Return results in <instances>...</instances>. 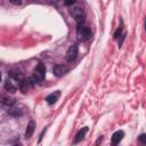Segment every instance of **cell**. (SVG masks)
I'll return each mask as SVG.
<instances>
[{
	"mask_svg": "<svg viewBox=\"0 0 146 146\" xmlns=\"http://www.w3.org/2000/svg\"><path fill=\"white\" fill-rule=\"evenodd\" d=\"M71 14H72V16L74 17L75 22H76L79 25H80V24H83L84 18H86V14H84V11H83V9H82L81 7H75V8H73V9L71 10Z\"/></svg>",
	"mask_w": 146,
	"mask_h": 146,
	"instance_id": "4",
	"label": "cell"
},
{
	"mask_svg": "<svg viewBox=\"0 0 146 146\" xmlns=\"http://www.w3.org/2000/svg\"><path fill=\"white\" fill-rule=\"evenodd\" d=\"M5 89H6V91H8V92H15L16 91V86H14L13 84V82H10V81H6L5 82Z\"/></svg>",
	"mask_w": 146,
	"mask_h": 146,
	"instance_id": "13",
	"label": "cell"
},
{
	"mask_svg": "<svg viewBox=\"0 0 146 146\" xmlns=\"http://www.w3.org/2000/svg\"><path fill=\"white\" fill-rule=\"evenodd\" d=\"M44 75H46V67H44L43 63H39L35 66L34 71H33V74H32L31 80H32L33 83H38V82L43 81Z\"/></svg>",
	"mask_w": 146,
	"mask_h": 146,
	"instance_id": "1",
	"label": "cell"
},
{
	"mask_svg": "<svg viewBox=\"0 0 146 146\" xmlns=\"http://www.w3.org/2000/svg\"><path fill=\"white\" fill-rule=\"evenodd\" d=\"M87 131H88V127H84V128H82V129H80L78 132H76V135H75V138H74V144H78L79 141H81L83 138H84V136H86V133H87Z\"/></svg>",
	"mask_w": 146,
	"mask_h": 146,
	"instance_id": "10",
	"label": "cell"
},
{
	"mask_svg": "<svg viewBox=\"0 0 146 146\" xmlns=\"http://www.w3.org/2000/svg\"><path fill=\"white\" fill-rule=\"evenodd\" d=\"M7 113H8L9 115H11V116H21V115L23 114L22 111H21L19 108H17V107H13V106L8 107Z\"/></svg>",
	"mask_w": 146,
	"mask_h": 146,
	"instance_id": "11",
	"label": "cell"
},
{
	"mask_svg": "<svg viewBox=\"0 0 146 146\" xmlns=\"http://www.w3.org/2000/svg\"><path fill=\"white\" fill-rule=\"evenodd\" d=\"M138 140H139L143 145H146V133H141V135H139Z\"/></svg>",
	"mask_w": 146,
	"mask_h": 146,
	"instance_id": "15",
	"label": "cell"
},
{
	"mask_svg": "<svg viewBox=\"0 0 146 146\" xmlns=\"http://www.w3.org/2000/svg\"><path fill=\"white\" fill-rule=\"evenodd\" d=\"M145 30H146V19H145Z\"/></svg>",
	"mask_w": 146,
	"mask_h": 146,
	"instance_id": "20",
	"label": "cell"
},
{
	"mask_svg": "<svg viewBox=\"0 0 146 146\" xmlns=\"http://www.w3.org/2000/svg\"><path fill=\"white\" fill-rule=\"evenodd\" d=\"M76 36L79 40H82V41H87L91 38V31L88 26L86 25H82L80 24L76 29Z\"/></svg>",
	"mask_w": 146,
	"mask_h": 146,
	"instance_id": "2",
	"label": "cell"
},
{
	"mask_svg": "<svg viewBox=\"0 0 146 146\" xmlns=\"http://www.w3.org/2000/svg\"><path fill=\"white\" fill-rule=\"evenodd\" d=\"M34 130H35V122H34L33 120H31V121L27 123V125H26L25 138H31L32 135H33V132H34Z\"/></svg>",
	"mask_w": 146,
	"mask_h": 146,
	"instance_id": "8",
	"label": "cell"
},
{
	"mask_svg": "<svg viewBox=\"0 0 146 146\" xmlns=\"http://www.w3.org/2000/svg\"><path fill=\"white\" fill-rule=\"evenodd\" d=\"M44 1H47L49 3H57L58 2V0H44Z\"/></svg>",
	"mask_w": 146,
	"mask_h": 146,
	"instance_id": "19",
	"label": "cell"
},
{
	"mask_svg": "<svg viewBox=\"0 0 146 146\" xmlns=\"http://www.w3.org/2000/svg\"><path fill=\"white\" fill-rule=\"evenodd\" d=\"M124 137V132L122 130H119V131H115L113 135H112V138H111V143L112 145H117Z\"/></svg>",
	"mask_w": 146,
	"mask_h": 146,
	"instance_id": "6",
	"label": "cell"
},
{
	"mask_svg": "<svg viewBox=\"0 0 146 146\" xmlns=\"http://www.w3.org/2000/svg\"><path fill=\"white\" fill-rule=\"evenodd\" d=\"M78 55H79V47H78L76 43H73V44H71L70 48L67 49L66 55H65V58H66V60H67L68 63H73V62L76 59Z\"/></svg>",
	"mask_w": 146,
	"mask_h": 146,
	"instance_id": "3",
	"label": "cell"
},
{
	"mask_svg": "<svg viewBox=\"0 0 146 146\" xmlns=\"http://www.w3.org/2000/svg\"><path fill=\"white\" fill-rule=\"evenodd\" d=\"M123 34V26H122V22H121V26H119L117 29H116V31L114 32V39H119L121 35Z\"/></svg>",
	"mask_w": 146,
	"mask_h": 146,
	"instance_id": "14",
	"label": "cell"
},
{
	"mask_svg": "<svg viewBox=\"0 0 146 146\" xmlns=\"http://www.w3.org/2000/svg\"><path fill=\"white\" fill-rule=\"evenodd\" d=\"M9 1H10L11 3H14V5H21L23 0H9Z\"/></svg>",
	"mask_w": 146,
	"mask_h": 146,
	"instance_id": "18",
	"label": "cell"
},
{
	"mask_svg": "<svg viewBox=\"0 0 146 146\" xmlns=\"http://www.w3.org/2000/svg\"><path fill=\"white\" fill-rule=\"evenodd\" d=\"M9 75L14 79V80H16L17 82H18V84H19V82H22L25 78H24V75H23V73L21 72V71H17V70H11L10 72H9Z\"/></svg>",
	"mask_w": 146,
	"mask_h": 146,
	"instance_id": "9",
	"label": "cell"
},
{
	"mask_svg": "<svg viewBox=\"0 0 146 146\" xmlns=\"http://www.w3.org/2000/svg\"><path fill=\"white\" fill-rule=\"evenodd\" d=\"M59 96H60V91H59V90H57V91H55V92H51L50 95H48V96L46 97V102H47L49 105H52V104H55V103L58 100Z\"/></svg>",
	"mask_w": 146,
	"mask_h": 146,
	"instance_id": "7",
	"label": "cell"
},
{
	"mask_svg": "<svg viewBox=\"0 0 146 146\" xmlns=\"http://www.w3.org/2000/svg\"><path fill=\"white\" fill-rule=\"evenodd\" d=\"M1 104L8 108V107H10V106H13L15 104V99L14 98H10V97H2Z\"/></svg>",
	"mask_w": 146,
	"mask_h": 146,
	"instance_id": "12",
	"label": "cell"
},
{
	"mask_svg": "<svg viewBox=\"0 0 146 146\" xmlns=\"http://www.w3.org/2000/svg\"><path fill=\"white\" fill-rule=\"evenodd\" d=\"M70 71V68L65 65H62V64H57L52 67V72H54V75L57 76V78H60L63 75H65L67 72Z\"/></svg>",
	"mask_w": 146,
	"mask_h": 146,
	"instance_id": "5",
	"label": "cell"
},
{
	"mask_svg": "<svg viewBox=\"0 0 146 146\" xmlns=\"http://www.w3.org/2000/svg\"><path fill=\"white\" fill-rule=\"evenodd\" d=\"M75 1L76 0H64V5L65 6H72L75 3Z\"/></svg>",
	"mask_w": 146,
	"mask_h": 146,
	"instance_id": "16",
	"label": "cell"
},
{
	"mask_svg": "<svg viewBox=\"0 0 146 146\" xmlns=\"http://www.w3.org/2000/svg\"><path fill=\"white\" fill-rule=\"evenodd\" d=\"M124 38H125V33H123V34H122V35H121V36L119 38V39H120V40H119V47H121V46H122V43H123V40H124Z\"/></svg>",
	"mask_w": 146,
	"mask_h": 146,
	"instance_id": "17",
	"label": "cell"
}]
</instances>
